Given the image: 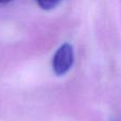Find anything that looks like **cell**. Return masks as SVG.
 <instances>
[{
    "label": "cell",
    "mask_w": 121,
    "mask_h": 121,
    "mask_svg": "<svg viewBox=\"0 0 121 121\" xmlns=\"http://www.w3.org/2000/svg\"><path fill=\"white\" fill-rule=\"evenodd\" d=\"M74 52L70 44H63L53 55L52 68L56 75H64L67 73L73 65Z\"/></svg>",
    "instance_id": "6da1fadb"
},
{
    "label": "cell",
    "mask_w": 121,
    "mask_h": 121,
    "mask_svg": "<svg viewBox=\"0 0 121 121\" xmlns=\"http://www.w3.org/2000/svg\"><path fill=\"white\" fill-rule=\"evenodd\" d=\"M35 1L43 10H51L55 8L62 0H35Z\"/></svg>",
    "instance_id": "7a4b0ae2"
},
{
    "label": "cell",
    "mask_w": 121,
    "mask_h": 121,
    "mask_svg": "<svg viewBox=\"0 0 121 121\" xmlns=\"http://www.w3.org/2000/svg\"><path fill=\"white\" fill-rule=\"evenodd\" d=\"M13 1V0H0V4H5V3H9V2Z\"/></svg>",
    "instance_id": "3957f363"
}]
</instances>
